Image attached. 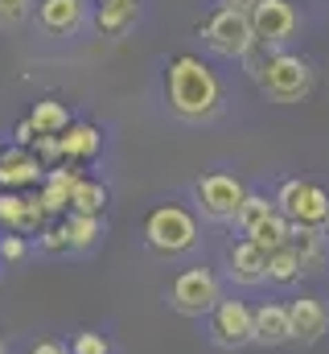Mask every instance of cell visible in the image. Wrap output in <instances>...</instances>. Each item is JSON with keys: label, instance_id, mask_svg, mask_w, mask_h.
<instances>
[{"label": "cell", "instance_id": "1", "mask_svg": "<svg viewBox=\"0 0 329 354\" xmlns=\"http://www.w3.org/2000/svg\"><path fill=\"white\" fill-rule=\"evenodd\" d=\"M164 103L185 124H210L223 111V83L198 54H173L164 66Z\"/></svg>", "mask_w": 329, "mask_h": 354}, {"label": "cell", "instance_id": "2", "mask_svg": "<svg viewBox=\"0 0 329 354\" xmlns=\"http://www.w3.org/2000/svg\"><path fill=\"white\" fill-rule=\"evenodd\" d=\"M140 239L149 252H157L161 260H177V256H189L198 248V214L185 210L181 202H161L144 214V227H140Z\"/></svg>", "mask_w": 329, "mask_h": 354}, {"label": "cell", "instance_id": "3", "mask_svg": "<svg viewBox=\"0 0 329 354\" xmlns=\"http://www.w3.org/2000/svg\"><path fill=\"white\" fill-rule=\"evenodd\" d=\"M223 280L210 272V268H181L169 284V309L181 313V317H210L218 305H223Z\"/></svg>", "mask_w": 329, "mask_h": 354}, {"label": "cell", "instance_id": "4", "mask_svg": "<svg viewBox=\"0 0 329 354\" xmlns=\"http://www.w3.org/2000/svg\"><path fill=\"white\" fill-rule=\"evenodd\" d=\"M313 83H317V71H313L309 58L288 54V50H276V58L267 62V71L259 79V91L272 103H301V99H309Z\"/></svg>", "mask_w": 329, "mask_h": 354}, {"label": "cell", "instance_id": "5", "mask_svg": "<svg viewBox=\"0 0 329 354\" xmlns=\"http://www.w3.org/2000/svg\"><path fill=\"white\" fill-rule=\"evenodd\" d=\"M276 206L292 227H313V231H329V194L317 181H301L288 177L276 189Z\"/></svg>", "mask_w": 329, "mask_h": 354}, {"label": "cell", "instance_id": "6", "mask_svg": "<svg viewBox=\"0 0 329 354\" xmlns=\"http://www.w3.org/2000/svg\"><path fill=\"white\" fill-rule=\"evenodd\" d=\"M202 41L218 54V58H239L243 62L247 50L255 46V29H251V12H239V8H227L218 4L206 21H202Z\"/></svg>", "mask_w": 329, "mask_h": 354}, {"label": "cell", "instance_id": "7", "mask_svg": "<svg viewBox=\"0 0 329 354\" xmlns=\"http://www.w3.org/2000/svg\"><path fill=\"white\" fill-rule=\"evenodd\" d=\"M247 194L251 189H247L243 181L235 174H223V169L202 174L194 181V206H198V214L206 223H235V214H239Z\"/></svg>", "mask_w": 329, "mask_h": 354}, {"label": "cell", "instance_id": "8", "mask_svg": "<svg viewBox=\"0 0 329 354\" xmlns=\"http://www.w3.org/2000/svg\"><path fill=\"white\" fill-rule=\"evenodd\" d=\"M206 334L218 351H243L255 342V309L243 301H223L206 317Z\"/></svg>", "mask_w": 329, "mask_h": 354}, {"label": "cell", "instance_id": "9", "mask_svg": "<svg viewBox=\"0 0 329 354\" xmlns=\"http://www.w3.org/2000/svg\"><path fill=\"white\" fill-rule=\"evenodd\" d=\"M251 29H255V41L259 46L280 50L297 33V8L288 0H259L251 8Z\"/></svg>", "mask_w": 329, "mask_h": 354}, {"label": "cell", "instance_id": "10", "mask_svg": "<svg viewBox=\"0 0 329 354\" xmlns=\"http://www.w3.org/2000/svg\"><path fill=\"white\" fill-rule=\"evenodd\" d=\"M227 276H231V284H239V288H259V284H267V252H263L255 239L239 235V239L227 248Z\"/></svg>", "mask_w": 329, "mask_h": 354}, {"label": "cell", "instance_id": "11", "mask_svg": "<svg viewBox=\"0 0 329 354\" xmlns=\"http://www.w3.org/2000/svg\"><path fill=\"white\" fill-rule=\"evenodd\" d=\"M46 174H50V169L37 161V153H33V149H21V145H4V149H0V189L41 185Z\"/></svg>", "mask_w": 329, "mask_h": 354}, {"label": "cell", "instance_id": "12", "mask_svg": "<svg viewBox=\"0 0 329 354\" xmlns=\"http://www.w3.org/2000/svg\"><path fill=\"white\" fill-rule=\"evenodd\" d=\"M288 317H292V342L297 346H317L329 334V309L317 297H297L288 305Z\"/></svg>", "mask_w": 329, "mask_h": 354}, {"label": "cell", "instance_id": "13", "mask_svg": "<svg viewBox=\"0 0 329 354\" xmlns=\"http://www.w3.org/2000/svg\"><path fill=\"white\" fill-rule=\"evenodd\" d=\"M86 21V0H37V25L50 37H70Z\"/></svg>", "mask_w": 329, "mask_h": 354}, {"label": "cell", "instance_id": "14", "mask_svg": "<svg viewBox=\"0 0 329 354\" xmlns=\"http://www.w3.org/2000/svg\"><path fill=\"white\" fill-rule=\"evenodd\" d=\"M288 342H292L288 305H280V301L255 305V346H288Z\"/></svg>", "mask_w": 329, "mask_h": 354}, {"label": "cell", "instance_id": "15", "mask_svg": "<svg viewBox=\"0 0 329 354\" xmlns=\"http://www.w3.org/2000/svg\"><path fill=\"white\" fill-rule=\"evenodd\" d=\"M58 149H62V161L70 165H82V161H95L103 153V132L86 120H75L62 136H58Z\"/></svg>", "mask_w": 329, "mask_h": 354}, {"label": "cell", "instance_id": "16", "mask_svg": "<svg viewBox=\"0 0 329 354\" xmlns=\"http://www.w3.org/2000/svg\"><path fill=\"white\" fill-rule=\"evenodd\" d=\"M292 252L305 268V276H317L329 264V235L313 231V227H292Z\"/></svg>", "mask_w": 329, "mask_h": 354}, {"label": "cell", "instance_id": "17", "mask_svg": "<svg viewBox=\"0 0 329 354\" xmlns=\"http://www.w3.org/2000/svg\"><path fill=\"white\" fill-rule=\"evenodd\" d=\"M140 17V0H103L95 4V29L103 37H124Z\"/></svg>", "mask_w": 329, "mask_h": 354}, {"label": "cell", "instance_id": "18", "mask_svg": "<svg viewBox=\"0 0 329 354\" xmlns=\"http://www.w3.org/2000/svg\"><path fill=\"white\" fill-rule=\"evenodd\" d=\"M29 124H33L37 136H54V140H58L75 120H70V107H66V103H58V99H37L33 111H29Z\"/></svg>", "mask_w": 329, "mask_h": 354}, {"label": "cell", "instance_id": "19", "mask_svg": "<svg viewBox=\"0 0 329 354\" xmlns=\"http://www.w3.org/2000/svg\"><path fill=\"white\" fill-rule=\"evenodd\" d=\"M107 185L103 181H91V177H79L75 181V189H70V214H95V218H103V210H107Z\"/></svg>", "mask_w": 329, "mask_h": 354}, {"label": "cell", "instance_id": "20", "mask_svg": "<svg viewBox=\"0 0 329 354\" xmlns=\"http://www.w3.org/2000/svg\"><path fill=\"white\" fill-rule=\"evenodd\" d=\"M276 210H280V206H276V198H267V194H255V189H251V194L243 198V206H239V214H235V223H231V227H235L239 235H251V231H255L259 223H267Z\"/></svg>", "mask_w": 329, "mask_h": 354}, {"label": "cell", "instance_id": "21", "mask_svg": "<svg viewBox=\"0 0 329 354\" xmlns=\"http://www.w3.org/2000/svg\"><path fill=\"white\" fill-rule=\"evenodd\" d=\"M301 276H305V268H301V260H297L292 243L267 256V284H276V288H292Z\"/></svg>", "mask_w": 329, "mask_h": 354}, {"label": "cell", "instance_id": "22", "mask_svg": "<svg viewBox=\"0 0 329 354\" xmlns=\"http://www.w3.org/2000/svg\"><path fill=\"white\" fill-rule=\"evenodd\" d=\"M62 227H66L70 252H86V248H95L99 235H103V218H95V214H66Z\"/></svg>", "mask_w": 329, "mask_h": 354}, {"label": "cell", "instance_id": "23", "mask_svg": "<svg viewBox=\"0 0 329 354\" xmlns=\"http://www.w3.org/2000/svg\"><path fill=\"white\" fill-rule=\"evenodd\" d=\"M247 239H255V243H259V248L272 256V252H280V248H288V243H292V223H288V218L276 210V214H272L267 223H259V227H255Z\"/></svg>", "mask_w": 329, "mask_h": 354}, {"label": "cell", "instance_id": "24", "mask_svg": "<svg viewBox=\"0 0 329 354\" xmlns=\"http://www.w3.org/2000/svg\"><path fill=\"white\" fill-rule=\"evenodd\" d=\"M25 210H29V198H25L21 189H0V227H4V231H17V235H21Z\"/></svg>", "mask_w": 329, "mask_h": 354}, {"label": "cell", "instance_id": "25", "mask_svg": "<svg viewBox=\"0 0 329 354\" xmlns=\"http://www.w3.org/2000/svg\"><path fill=\"white\" fill-rule=\"evenodd\" d=\"M25 256H29V239L17 231H4L0 235V264H21Z\"/></svg>", "mask_w": 329, "mask_h": 354}, {"label": "cell", "instance_id": "26", "mask_svg": "<svg viewBox=\"0 0 329 354\" xmlns=\"http://www.w3.org/2000/svg\"><path fill=\"white\" fill-rule=\"evenodd\" d=\"M33 12V0H0V29H17Z\"/></svg>", "mask_w": 329, "mask_h": 354}, {"label": "cell", "instance_id": "27", "mask_svg": "<svg viewBox=\"0 0 329 354\" xmlns=\"http://www.w3.org/2000/svg\"><path fill=\"white\" fill-rule=\"evenodd\" d=\"M70 354H111V342L103 334H95V330H82L70 342Z\"/></svg>", "mask_w": 329, "mask_h": 354}, {"label": "cell", "instance_id": "28", "mask_svg": "<svg viewBox=\"0 0 329 354\" xmlns=\"http://www.w3.org/2000/svg\"><path fill=\"white\" fill-rule=\"evenodd\" d=\"M41 252H54V256H58V252H70V239H66V227H62V223L41 231Z\"/></svg>", "mask_w": 329, "mask_h": 354}, {"label": "cell", "instance_id": "29", "mask_svg": "<svg viewBox=\"0 0 329 354\" xmlns=\"http://www.w3.org/2000/svg\"><path fill=\"white\" fill-rule=\"evenodd\" d=\"M12 145H21V149H33V145H37V132H33L29 115H25V120H17V128H12Z\"/></svg>", "mask_w": 329, "mask_h": 354}, {"label": "cell", "instance_id": "30", "mask_svg": "<svg viewBox=\"0 0 329 354\" xmlns=\"http://www.w3.org/2000/svg\"><path fill=\"white\" fill-rule=\"evenodd\" d=\"M29 354H70V346H66V342H58V338H41Z\"/></svg>", "mask_w": 329, "mask_h": 354}, {"label": "cell", "instance_id": "31", "mask_svg": "<svg viewBox=\"0 0 329 354\" xmlns=\"http://www.w3.org/2000/svg\"><path fill=\"white\" fill-rule=\"evenodd\" d=\"M223 4H227V8H239V12H251L259 0H223Z\"/></svg>", "mask_w": 329, "mask_h": 354}, {"label": "cell", "instance_id": "32", "mask_svg": "<svg viewBox=\"0 0 329 354\" xmlns=\"http://www.w3.org/2000/svg\"><path fill=\"white\" fill-rule=\"evenodd\" d=\"M0 354H8V346H4V342H0Z\"/></svg>", "mask_w": 329, "mask_h": 354}, {"label": "cell", "instance_id": "33", "mask_svg": "<svg viewBox=\"0 0 329 354\" xmlns=\"http://www.w3.org/2000/svg\"><path fill=\"white\" fill-rule=\"evenodd\" d=\"M91 4H103V0H91Z\"/></svg>", "mask_w": 329, "mask_h": 354}]
</instances>
